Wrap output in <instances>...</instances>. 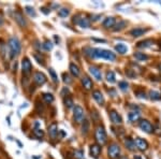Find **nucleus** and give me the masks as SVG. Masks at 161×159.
<instances>
[{
	"mask_svg": "<svg viewBox=\"0 0 161 159\" xmlns=\"http://www.w3.org/2000/svg\"><path fill=\"white\" fill-rule=\"evenodd\" d=\"M93 57H98V58H104L110 61H114L116 59V55L112 53L111 51L102 49H93Z\"/></svg>",
	"mask_w": 161,
	"mask_h": 159,
	"instance_id": "nucleus-1",
	"label": "nucleus"
},
{
	"mask_svg": "<svg viewBox=\"0 0 161 159\" xmlns=\"http://www.w3.org/2000/svg\"><path fill=\"white\" fill-rule=\"evenodd\" d=\"M9 49H10V53H11V58H14L15 56L20 54L21 52V43L18 41L17 38H11L9 40Z\"/></svg>",
	"mask_w": 161,
	"mask_h": 159,
	"instance_id": "nucleus-2",
	"label": "nucleus"
},
{
	"mask_svg": "<svg viewBox=\"0 0 161 159\" xmlns=\"http://www.w3.org/2000/svg\"><path fill=\"white\" fill-rule=\"evenodd\" d=\"M95 137L96 140H97V142L99 144L103 145L105 142H106V132H105L104 128L102 126H98L96 128V131H95Z\"/></svg>",
	"mask_w": 161,
	"mask_h": 159,
	"instance_id": "nucleus-3",
	"label": "nucleus"
},
{
	"mask_svg": "<svg viewBox=\"0 0 161 159\" xmlns=\"http://www.w3.org/2000/svg\"><path fill=\"white\" fill-rule=\"evenodd\" d=\"M73 117L76 122H82L85 117V111L80 105H75L73 109Z\"/></svg>",
	"mask_w": 161,
	"mask_h": 159,
	"instance_id": "nucleus-4",
	"label": "nucleus"
},
{
	"mask_svg": "<svg viewBox=\"0 0 161 159\" xmlns=\"http://www.w3.org/2000/svg\"><path fill=\"white\" fill-rule=\"evenodd\" d=\"M107 154H109V157L112 159L119 157V154H120L119 145L116 144V143H112V144L109 146V148H107Z\"/></svg>",
	"mask_w": 161,
	"mask_h": 159,
	"instance_id": "nucleus-5",
	"label": "nucleus"
},
{
	"mask_svg": "<svg viewBox=\"0 0 161 159\" xmlns=\"http://www.w3.org/2000/svg\"><path fill=\"white\" fill-rule=\"evenodd\" d=\"M22 71H23V75L24 76H28L30 75L32 71V65L30 62V60L28 58H23L22 60Z\"/></svg>",
	"mask_w": 161,
	"mask_h": 159,
	"instance_id": "nucleus-6",
	"label": "nucleus"
},
{
	"mask_svg": "<svg viewBox=\"0 0 161 159\" xmlns=\"http://www.w3.org/2000/svg\"><path fill=\"white\" fill-rule=\"evenodd\" d=\"M139 126L143 131L147 132V133H151V132H154V127H153V125H151L150 122L146 119H142L141 122H140Z\"/></svg>",
	"mask_w": 161,
	"mask_h": 159,
	"instance_id": "nucleus-7",
	"label": "nucleus"
},
{
	"mask_svg": "<svg viewBox=\"0 0 161 159\" xmlns=\"http://www.w3.org/2000/svg\"><path fill=\"white\" fill-rule=\"evenodd\" d=\"M33 82L37 84L38 86H41L46 82V76L44 75L42 72H36V73L33 74Z\"/></svg>",
	"mask_w": 161,
	"mask_h": 159,
	"instance_id": "nucleus-8",
	"label": "nucleus"
},
{
	"mask_svg": "<svg viewBox=\"0 0 161 159\" xmlns=\"http://www.w3.org/2000/svg\"><path fill=\"white\" fill-rule=\"evenodd\" d=\"M134 143H135V146H137L140 151H146L147 147H148L147 141H145L144 139H141V138H137V139L134 140Z\"/></svg>",
	"mask_w": 161,
	"mask_h": 159,
	"instance_id": "nucleus-9",
	"label": "nucleus"
},
{
	"mask_svg": "<svg viewBox=\"0 0 161 159\" xmlns=\"http://www.w3.org/2000/svg\"><path fill=\"white\" fill-rule=\"evenodd\" d=\"M110 118H111V120L113 122V124H115V125H120V124L122 122V116H120L116 111H111L110 112Z\"/></svg>",
	"mask_w": 161,
	"mask_h": 159,
	"instance_id": "nucleus-10",
	"label": "nucleus"
},
{
	"mask_svg": "<svg viewBox=\"0 0 161 159\" xmlns=\"http://www.w3.org/2000/svg\"><path fill=\"white\" fill-rule=\"evenodd\" d=\"M14 17H15V21L17 22V24L20 25L21 27H26V25H27V22L26 20H25V17L24 15L22 14L21 12H18V11H16V12L14 13Z\"/></svg>",
	"mask_w": 161,
	"mask_h": 159,
	"instance_id": "nucleus-11",
	"label": "nucleus"
},
{
	"mask_svg": "<svg viewBox=\"0 0 161 159\" xmlns=\"http://www.w3.org/2000/svg\"><path fill=\"white\" fill-rule=\"evenodd\" d=\"M89 72H90L91 75H93L96 80H98V81H101V80H102V73H101V70L99 68H97V67H95V66L89 67Z\"/></svg>",
	"mask_w": 161,
	"mask_h": 159,
	"instance_id": "nucleus-12",
	"label": "nucleus"
},
{
	"mask_svg": "<svg viewBox=\"0 0 161 159\" xmlns=\"http://www.w3.org/2000/svg\"><path fill=\"white\" fill-rule=\"evenodd\" d=\"M93 98L97 101L98 104L103 105L104 104V97H103L102 93L100 91H95L93 93Z\"/></svg>",
	"mask_w": 161,
	"mask_h": 159,
	"instance_id": "nucleus-13",
	"label": "nucleus"
},
{
	"mask_svg": "<svg viewBox=\"0 0 161 159\" xmlns=\"http://www.w3.org/2000/svg\"><path fill=\"white\" fill-rule=\"evenodd\" d=\"M82 85H83V87L85 88V89L90 91V89H93V83L88 76H83V78H82Z\"/></svg>",
	"mask_w": 161,
	"mask_h": 159,
	"instance_id": "nucleus-14",
	"label": "nucleus"
},
{
	"mask_svg": "<svg viewBox=\"0 0 161 159\" xmlns=\"http://www.w3.org/2000/svg\"><path fill=\"white\" fill-rule=\"evenodd\" d=\"M101 153V146L99 144H93L90 146V155L91 157H95V158H98L99 155Z\"/></svg>",
	"mask_w": 161,
	"mask_h": 159,
	"instance_id": "nucleus-15",
	"label": "nucleus"
},
{
	"mask_svg": "<svg viewBox=\"0 0 161 159\" xmlns=\"http://www.w3.org/2000/svg\"><path fill=\"white\" fill-rule=\"evenodd\" d=\"M57 133H58V127H57V124L56 122H53V124L49 125V135L52 139H55L56 135H57Z\"/></svg>",
	"mask_w": 161,
	"mask_h": 159,
	"instance_id": "nucleus-16",
	"label": "nucleus"
},
{
	"mask_svg": "<svg viewBox=\"0 0 161 159\" xmlns=\"http://www.w3.org/2000/svg\"><path fill=\"white\" fill-rule=\"evenodd\" d=\"M146 31H147V30L143 29V28H134V29H132L131 31H130V34H131L132 37L137 38V37H141V36H143V34H144Z\"/></svg>",
	"mask_w": 161,
	"mask_h": 159,
	"instance_id": "nucleus-17",
	"label": "nucleus"
},
{
	"mask_svg": "<svg viewBox=\"0 0 161 159\" xmlns=\"http://www.w3.org/2000/svg\"><path fill=\"white\" fill-rule=\"evenodd\" d=\"M115 26V18L114 17H106L103 22V27L104 28H112Z\"/></svg>",
	"mask_w": 161,
	"mask_h": 159,
	"instance_id": "nucleus-18",
	"label": "nucleus"
},
{
	"mask_svg": "<svg viewBox=\"0 0 161 159\" xmlns=\"http://www.w3.org/2000/svg\"><path fill=\"white\" fill-rule=\"evenodd\" d=\"M125 145H126V147H127L128 149H130V151H134V149H135V143H134L133 140L130 139V138H126V140H125Z\"/></svg>",
	"mask_w": 161,
	"mask_h": 159,
	"instance_id": "nucleus-19",
	"label": "nucleus"
},
{
	"mask_svg": "<svg viewBox=\"0 0 161 159\" xmlns=\"http://www.w3.org/2000/svg\"><path fill=\"white\" fill-rule=\"evenodd\" d=\"M70 72L73 76L77 78L80 75V68L75 64H70Z\"/></svg>",
	"mask_w": 161,
	"mask_h": 159,
	"instance_id": "nucleus-20",
	"label": "nucleus"
},
{
	"mask_svg": "<svg viewBox=\"0 0 161 159\" xmlns=\"http://www.w3.org/2000/svg\"><path fill=\"white\" fill-rule=\"evenodd\" d=\"M134 57H135V59L139 61H144V60H147V59H148V56H147L146 54H144V53H141V52L134 53Z\"/></svg>",
	"mask_w": 161,
	"mask_h": 159,
	"instance_id": "nucleus-21",
	"label": "nucleus"
},
{
	"mask_svg": "<svg viewBox=\"0 0 161 159\" xmlns=\"http://www.w3.org/2000/svg\"><path fill=\"white\" fill-rule=\"evenodd\" d=\"M115 49L119 53V54H125V53H127V51H128V47L125 45V44H122V43H119V44H117L116 46H115Z\"/></svg>",
	"mask_w": 161,
	"mask_h": 159,
	"instance_id": "nucleus-22",
	"label": "nucleus"
},
{
	"mask_svg": "<svg viewBox=\"0 0 161 159\" xmlns=\"http://www.w3.org/2000/svg\"><path fill=\"white\" fill-rule=\"evenodd\" d=\"M128 117H129V120L131 122H137V120L140 119V113L139 112H130Z\"/></svg>",
	"mask_w": 161,
	"mask_h": 159,
	"instance_id": "nucleus-23",
	"label": "nucleus"
},
{
	"mask_svg": "<svg viewBox=\"0 0 161 159\" xmlns=\"http://www.w3.org/2000/svg\"><path fill=\"white\" fill-rule=\"evenodd\" d=\"M105 78H106V81L109 82V83H115V81H116V80H115V74L113 71H107Z\"/></svg>",
	"mask_w": 161,
	"mask_h": 159,
	"instance_id": "nucleus-24",
	"label": "nucleus"
},
{
	"mask_svg": "<svg viewBox=\"0 0 161 159\" xmlns=\"http://www.w3.org/2000/svg\"><path fill=\"white\" fill-rule=\"evenodd\" d=\"M43 100L46 103H52L54 101V97L52 94H44L43 95Z\"/></svg>",
	"mask_w": 161,
	"mask_h": 159,
	"instance_id": "nucleus-25",
	"label": "nucleus"
},
{
	"mask_svg": "<svg viewBox=\"0 0 161 159\" xmlns=\"http://www.w3.org/2000/svg\"><path fill=\"white\" fill-rule=\"evenodd\" d=\"M78 25H80V27L87 28V27H89V22H88L87 18H80V20L78 21Z\"/></svg>",
	"mask_w": 161,
	"mask_h": 159,
	"instance_id": "nucleus-26",
	"label": "nucleus"
},
{
	"mask_svg": "<svg viewBox=\"0 0 161 159\" xmlns=\"http://www.w3.org/2000/svg\"><path fill=\"white\" fill-rule=\"evenodd\" d=\"M126 25H127V23L125 22V21H119V23L116 25V27L114 28V30L115 31H117V30H122L124 27H126Z\"/></svg>",
	"mask_w": 161,
	"mask_h": 159,
	"instance_id": "nucleus-27",
	"label": "nucleus"
},
{
	"mask_svg": "<svg viewBox=\"0 0 161 159\" xmlns=\"http://www.w3.org/2000/svg\"><path fill=\"white\" fill-rule=\"evenodd\" d=\"M49 74H51L52 78H53V81L55 82V83H57V82H58V76H57L56 72L54 71V69L49 68Z\"/></svg>",
	"mask_w": 161,
	"mask_h": 159,
	"instance_id": "nucleus-28",
	"label": "nucleus"
},
{
	"mask_svg": "<svg viewBox=\"0 0 161 159\" xmlns=\"http://www.w3.org/2000/svg\"><path fill=\"white\" fill-rule=\"evenodd\" d=\"M149 96H150V99H153V100H158V99L161 98V95L157 91H150Z\"/></svg>",
	"mask_w": 161,
	"mask_h": 159,
	"instance_id": "nucleus-29",
	"label": "nucleus"
},
{
	"mask_svg": "<svg viewBox=\"0 0 161 159\" xmlns=\"http://www.w3.org/2000/svg\"><path fill=\"white\" fill-rule=\"evenodd\" d=\"M65 105H66L67 108H71L73 105V100H72L71 97H66L65 98Z\"/></svg>",
	"mask_w": 161,
	"mask_h": 159,
	"instance_id": "nucleus-30",
	"label": "nucleus"
},
{
	"mask_svg": "<svg viewBox=\"0 0 161 159\" xmlns=\"http://www.w3.org/2000/svg\"><path fill=\"white\" fill-rule=\"evenodd\" d=\"M150 44H153V42H151L150 40H146V41L140 42V43L137 44V46L139 47H147V46H149Z\"/></svg>",
	"mask_w": 161,
	"mask_h": 159,
	"instance_id": "nucleus-31",
	"label": "nucleus"
},
{
	"mask_svg": "<svg viewBox=\"0 0 161 159\" xmlns=\"http://www.w3.org/2000/svg\"><path fill=\"white\" fill-rule=\"evenodd\" d=\"M33 135H36L38 139H41V138H43L44 132H43V130H41V129H34L33 130Z\"/></svg>",
	"mask_w": 161,
	"mask_h": 159,
	"instance_id": "nucleus-32",
	"label": "nucleus"
},
{
	"mask_svg": "<svg viewBox=\"0 0 161 159\" xmlns=\"http://www.w3.org/2000/svg\"><path fill=\"white\" fill-rule=\"evenodd\" d=\"M89 130V122L88 120H84V124H83V127H82V131H83L84 135H86Z\"/></svg>",
	"mask_w": 161,
	"mask_h": 159,
	"instance_id": "nucleus-33",
	"label": "nucleus"
},
{
	"mask_svg": "<svg viewBox=\"0 0 161 159\" xmlns=\"http://www.w3.org/2000/svg\"><path fill=\"white\" fill-rule=\"evenodd\" d=\"M74 157H75L76 159H83L84 158L83 151H80V149H77V151H75V152H74Z\"/></svg>",
	"mask_w": 161,
	"mask_h": 159,
	"instance_id": "nucleus-34",
	"label": "nucleus"
},
{
	"mask_svg": "<svg viewBox=\"0 0 161 159\" xmlns=\"http://www.w3.org/2000/svg\"><path fill=\"white\" fill-rule=\"evenodd\" d=\"M58 15L60 17H67L69 15V10L68 9H61V10H59Z\"/></svg>",
	"mask_w": 161,
	"mask_h": 159,
	"instance_id": "nucleus-35",
	"label": "nucleus"
},
{
	"mask_svg": "<svg viewBox=\"0 0 161 159\" xmlns=\"http://www.w3.org/2000/svg\"><path fill=\"white\" fill-rule=\"evenodd\" d=\"M118 86H119V88L122 89V91H127L128 89V83L127 82H125V81H122V82H119L118 83Z\"/></svg>",
	"mask_w": 161,
	"mask_h": 159,
	"instance_id": "nucleus-36",
	"label": "nucleus"
},
{
	"mask_svg": "<svg viewBox=\"0 0 161 159\" xmlns=\"http://www.w3.org/2000/svg\"><path fill=\"white\" fill-rule=\"evenodd\" d=\"M43 47L46 49V51H49V49H53V43H52V42H49V41H45V42H44V44H43Z\"/></svg>",
	"mask_w": 161,
	"mask_h": 159,
	"instance_id": "nucleus-37",
	"label": "nucleus"
},
{
	"mask_svg": "<svg viewBox=\"0 0 161 159\" xmlns=\"http://www.w3.org/2000/svg\"><path fill=\"white\" fill-rule=\"evenodd\" d=\"M64 82L66 84H71V83H72V80H71V78L69 76V74L64 73Z\"/></svg>",
	"mask_w": 161,
	"mask_h": 159,
	"instance_id": "nucleus-38",
	"label": "nucleus"
},
{
	"mask_svg": "<svg viewBox=\"0 0 161 159\" xmlns=\"http://www.w3.org/2000/svg\"><path fill=\"white\" fill-rule=\"evenodd\" d=\"M26 11H27L28 13H29L30 15H32V16H36V12H34L33 9H31V8H29V7L26 8Z\"/></svg>",
	"mask_w": 161,
	"mask_h": 159,
	"instance_id": "nucleus-39",
	"label": "nucleus"
},
{
	"mask_svg": "<svg viewBox=\"0 0 161 159\" xmlns=\"http://www.w3.org/2000/svg\"><path fill=\"white\" fill-rule=\"evenodd\" d=\"M34 58L37 59V60H38V62H39V64H41L42 66H43V65H44V60H43V58H39V56H38L37 54H34Z\"/></svg>",
	"mask_w": 161,
	"mask_h": 159,
	"instance_id": "nucleus-40",
	"label": "nucleus"
},
{
	"mask_svg": "<svg viewBox=\"0 0 161 159\" xmlns=\"http://www.w3.org/2000/svg\"><path fill=\"white\" fill-rule=\"evenodd\" d=\"M133 159H143V158H142L141 156H134V157H133Z\"/></svg>",
	"mask_w": 161,
	"mask_h": 159,
	"instance_id": "nucleus-41",
	"label": "nucleus"
},
{
	"mask_svg": "<svg viewBox=\"0 0 161 159\" xmlns=\"http://www.w3.org/2000/svg\"><path fill=\"white\" fill-rule=\"evenodd\" d=\"M1 25H2V17L0 16V26H1Z\"/></svg>",
	"mask_w": 161,
	"mask_h": 159,
	"instance_id": "nucleus-42",
	"label": "nucleus"
},
{
	"mask_svg": "<svg viewBox=\"0 0 161 159\" xmlns=\"http://www.w3.org/2000/svg\"><path fill=\"white\" fill-rule=\"evenodd\" d=\"M158 69H159V71L161 72V64H160V65H159V66H158Z\"/></svg>",
	"mask_w": 161,
	"mask_h": 159,
	"instance_id": "nucleus-43",
	"label": "nucleus"
},
{
	"mask_svg": "<svg viewBox=\"0 0 161 159\" xmlns=\"http://www.w3.org/2000/svg\"><path fill=\"white\" fill-rule=\"evenodd\" d=\"M160 46H161V41H160Z\"/></svg>",
	"mask_w": 161,
	"mask_h": 159,
	"instance_id": "nucleus-44",
	"label": "nucleus"
}]
</instances>
